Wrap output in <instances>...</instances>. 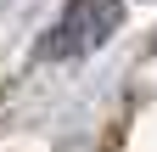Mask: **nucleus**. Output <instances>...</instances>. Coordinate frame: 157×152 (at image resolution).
<instances>
[{
    "instance_id": "obj_1",
    "label": "nucleus",
    "mask_w": 157,
    "mask_h": 152,
    "mask_svg": "<svg viewBox=\"0 0 157 152\" xmlns=\"http://www.w3.org/2000/svg\"><path fill=\"white\" fill-rule=\"evenodd\" d=\"M118 23H124V0H67L62 17L45 28V40H39V56L45 62H73V56H90L101 51Z\"/></svg>"
}]
</instances>
